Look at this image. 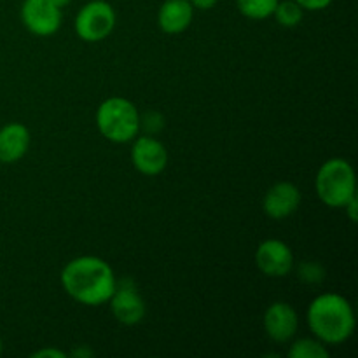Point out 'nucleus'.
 <instances>
[{
    "instance_id": "9d476101",
    "label": "nucleus",
    "mask_w": 358,
    "mask_h": 358,
    "mask_svg": "<svg viewBox=\"0 0 358 358\" xmlns=\"http://www.w3.org/2000/svg\"><path fill=\"white\" fill-rule=\"evenodd\" d=\"M299 317L287 303H273L264 313V329L269 339L275 343H287L296 336Z\"/></svg>"
},
{
    "instance_id": "5701e85b",
    "label": "nucleus",
    "mask_w": 358,
    "mask_h": 358,
    "mask_svg": "<svg viewBox=\"0 0 358 358\" xmlns=\"http://www.w3.org/2000/svg\"><path fill=\"white\" fill-rule=\"evenodd\" d=\"M94 353L91 352L90 348H80V350H73L72 353H70V357H79V358H90L93 357Z\"/></svg>"
},
{
    "instance_id": "4468645a",
    "label": "nucleus",
    "mask_w": 358,
    "mask_h": 358,
    "mask_svg": "<svg viewBox=\"0 0 358 358\" xmlns=\"http://www.w3.org/2000/svg\"><path fill=\"white\" fill-rule=\"evenodd\" d=\"M273 16L283 28H294L303 21L304 9L296 0H278Z\"/></svg>"
},
{
    "instance_id": "f8f14e48",
    "label": "nucleus",
    "mask_w": 358,
    "mask_h": 358,
    "mask_svg": "<svg viewBox=\"0 0 358 358\" xmlns=\"http://www.w3.org/2000/svg\"><path fill=\"white\" fill-rule=\"evenodd\" d=\"M194 17V7L189 0H164L157 10V24L164 34H182Z\"/></svg>"
},
{
    "instance_id": "39448f33",
    "label": "nucleus",
    "mask_w": 358,
    "mask_h": 358,
    "mask_svg": "<svg viewBox=\"0 0 358 358\" xmlns=\"http://www.w3.org/2000/svg\"><path fill=\"white\" fill-rule=\"evenodd\" d=\"M115 27V10L105 0L84 3L76 16V31L83 41L100 42L112 34Z\"/></svg>"
},
{
    "instance_id": "aec40b11",
    "label": "nucleus",
    "mask_w": 358,
    "mask_h": 358,
    "mask_svg": "<svg viewBox=\"0 0 358 358\" xmlns=\"http://www.w3.org/2000/svg\"><path fill=\"white\" fill-rule=\"evenodd\" d=\"M34 358H65L66 353L62 352V350H55V348H44L41 352L31 353Z\"/></svg>"
},
{
    "instance_id": "dca6fc26",
    "label": "nucleus",
    "mask_w": 358,
    "mask_h": 358,
    "mask_svg": "<svg viewBox=\"0 0 358 358\" xmlns=\"http://www.w3.org/2000/svg\"><path fill=\"white\" fill-rule=\"evenodd\" d=\"M290 358H327L329 350L318 339H299L289 350Z\"/></svg>"
},
{
    "instance_id": "4be33fe9",
    "label": "nucleus",
    "mask_w": 358,
    "mask_h": 358,
    "mask_svg": "<svg viewBox=\"0 0 358 358\" xmlns=\"http://www.w3.org/2000/svg\"><path fill=\"white\" fill-rule=\"evenodd\" d=\"M357 203H358L357 196H353V198L345 205V210H346V213H348V217L352 222H357V206H358Z\"/></svg>"
},
{
    "instance_id": "6e6552de",
    "label": "nucleus",
    "mask_w": 358,
    "mask_h": 358,
    "mask_svg": "<svg viewBox=\"0 0 358 358\" xmlns=\"http://www.w3.org/2000/svg\"><path fill=\"white\" fill-rule=\"evenodd\" d=\"M255 264L269 278H283L294 268V254L282 240H266L255 252Z\"/></svg>"
},
{
    "instance_id": "ddd939ff",
    "label": "nucleus",
    "mask_w": 358,
    "mask_h": 358,
    "mask_svg": "<svg viewBox=\"0 0 358 358\" xmlns=\"http://www.w3.org/2000/svg\"><path fill=\"white\" fill-rule=\"evenodd\" d=\"M30 131L21 122H9L0 128V163L13 164L27 154Z\"/></svg>"
},
{
    "instance_id": "7ed1b4c3",
    "label": "nucleus",
    "mask_w": 358,
    "mask_h": 358,
    "mask_svg": "<svg viewBox=\"0 0 358 358\" xmlns=\"http://www.w3.org/2000/svg\"><path fill=\"white\" fill-rule=\"evenodd\" d=\"M318 198L331 208H345L346 203L357 196V180L353 166L343 157L325 161L315 180Z\"/></svg>"
},
{
    "instance_id": "f03ea898",
    "label": "nucleus",
    "mask_w": 358,
    "mask_h": 358,
    "mask_svg": "<svg viewBox=\"0 0 358 358\" xmlns=\"http://www.w3.org/2000/svg\"><path fill=\"white\" fill-rule=\"evenodd\" d=\"M308 325L324 345H341L355 331V313L339 294H322L308 308Z\"/></svg>"
},
{
    "instance_id": "20e7f679",
    "label": "nucleus",
    "mask_w": 358,
    "mask_h": 358,
    "mask_svg": "<svg viewBox=\"0 0 358 358\" xmlns=\"http://www.w3.org/2000/svg\"><path fill=\"white\" fill-rule=\"evenodd\" d=\"M96 126L101 135L110 142H131L140 131V114L129 100L112 96L101 101L98 107Z\"/></svg>"
},
{
    "instance_id": "f257e3e1",
    "label": "nucleus",
    "mask_w": 358,
    "mask_h": 358,
    "mask_svg": "<svg viewBox=\"0 0 358 358\" xmlns=\"http://www.w3.org/2000/svg\"><path fill=\"white\" fill-rule=\"evenodd\" d=\"M114 271L100 257L83 255L72 259L62 271L65 292L84 306H101L108 303L115 290Z\"/></svg>"
},
{
    "instance_id": "393cba45",
    "label": "nucleus",
    "mask_w": 358,
    "mask_h": 358,
    "mask_svg": "<svg viewBox=\"0 0 358 358\" xmlns=\"http://www.w3.org/2000/svg\"><path fill=\"white\" fill-rule=\"evenodd\" d=\"M0 353H2V339H0Z\"/></svg>"
},
{
    "instance_id": "f3484780",
    "label": "nucleus",
    "mask_w": 358,
    "mask_h": 358,
    "mask_svg": "<svg viewBox=\"0 0 358 358\" xmlns=\"http://www.w3.org/2000/svg\"><path fill=\"white\" fill-rule=\"evenodd\" d=\"M297 276H299L301 282L315 285V283L324 282L325 269L320 262L308 261V262H303V264L299 266V269H297Z\"/></svg>"
},
{
    "instance_id": "9b49d317",
    "label": "nucleus",
    "mask_w": 358,
    "mask_h": 358,
    "mask_svg": "<svg viewBox=\"0 0 358 358\" xmlns=\"http://www.w3.org/2000/svg\"><path fill=\"white\" fill-rule=\"evenodd\" d=\"M301 205V191L292 182H278L271 185L264 196L266 215L275 220H283L292 215Z\"/></svg>"
},
{
    "instance_id": "0eeeda50",
    "label": "nucleus",
    "mask_w": 358,
    "mask_h": 358,
    "mask_svg": "<svg viewBox=\"0 0 358 358\" xmlns=\"http://www.w3.org/2000/svg\"><path fill=\"white\" fill-rule=\"evenodd\" d=\"M108 303L115 320L124 325H135L145 317V303L129 278L115 283V290Z\"/></svg>"
},
{
    "instance_id": "412c9836",
    "label": "nucleus",
    "mask_w": 358,
    "mask_h": 358,
    "mask_svg": "<svg viewBox=\"0 0 358 358\" xmlns=\"http://www.w3.org/2000/svg\"><path fill=\"white\" fill-rule=\"evenodd\" d=\"M189 2H191V6L194 7V9L210 10L217 6V2H219V0H189Z\"/></svg>"
},
{
    "instance_id": "a211bd4d",
    "label": "nucleus",
    "mask_w": 358,
    "mask_h": 358,
    "mask_svg": "<svg viewBox=\"0 0 358 358\" xmlns=\"http://www.w3.org/2000/svg\"><path fill=\"white\" fill-rule=\"evenodd\" d=\"M163 117H161L159 114H156V112H149V114H145L143 117H140V126H143L149 133L159 131V129L163 128Z\"/></svg>"
},
{
    "instance_id": "2eb2a0df",
    "label": "nucleus",
    "mask_w": 358,
    "mask_h": 358,
    "mask_svg": "<svg viewBox=\"0 0 358 358\" xmlns=\"http://www.w3.org/2000/svg\"><path fill=\"white\" fill-rule=\"evenodd\" d=\"M278 0H236L238 10L250 20H268L273 16Z\"/></svg>"
},
{
    "instance_id": "6ab92c4d",
    "label": "nucleus",
    "mask_w": 358,
    "mask_h": 358,
    "mask_svg": "<svg viewBox=\"0 0 358 358\" xmlns=\"http://www.w3.org/2000/svg\"><path fill=\"white\" fill-rule=\"evenodd\" d=\"M304 10H322L331 6L334 0H296Z\"/></svg>"
},
{
    "instance_id": "423d86ee",
    "label": "nucleus",
    "mask_w": 358,
    "mask_h": 358,
    "mask_svg": "<svg viewBox=\"0 0 358 358\" xmlns=\"http://www.w3.org/2000/svg\"><path fill=\"white\" fill-rule=\"evenodd\" d=\"M21 20L28 31L37 37H49L59 30L62 9L51 0H23Z\"/></svg>"
},
{
    "instance_id": "b1692460",
    "label": "nucleus",
    "mask_w": 358,
    "mask_h": 358,
    "mask_svg": "<svg viewBox=\"0 0 358 358\" xmlns=\"http://www.w3.org/2000/svg\"><path fill=\"white\" fill-rule=\"evenodd\" d=\"M52 3H55V6H58L59 9H63V7H66L69 6L70 2H72V0H51Z\"/></svg>"
},
{
    "instance_id": "1a4fd4ad",
    "label": "nucleus",
    "mask_w": 358,
    "mask_h": 358,
    "mask_svg": "<svg viewBox=\"0 0 358 358\" xmlns=\"http://www.w3.org/2000/svg\"><path fill=\"white\" fill-rule=\"evenodd\" d=\"M133 166L147 177H156L166 168L168 152L163 143L154 136H138L131 149Z\"/></svg>"
}]
</instances>
